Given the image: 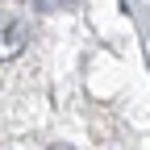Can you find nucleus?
Masks as SVG:
<instances>
[{
    "mask_svg": "<svg viewBox=\"0 0 150 150\" xmlns=\"http://www.w3.org/2000/svg\"><path fill=\"white\" fill-rule=\"evenodd\" d=\"M25 46H29V25L21 17H0V63L17 59Z\"/></svg>",
    "mask_w": 150,
    "mask_h": 150,
    "instance_id": "f257e3e1",
    "label": "nucleus"
},
{
    "mask_svg": "<svg viewBox=\"0 0 150 150\" xmlns=\"http://www.w3.org/2000/svg\"><path fill=\"white\" fill-rule=\"evenodd\" d=\"M50 150H75V146H50Z\"/></svg>",
    "mask_w": 150,
    "mask_h": 150,
    "instance_id": "f03ea898",
    "label": "nucleus"
}]
</instances>
